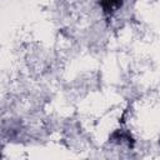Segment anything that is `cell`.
Listing matches in <instances>:
<instances>
[{
  "label": "cell",
  "instance_id": "6da1fadb",
  "mask_svg": "<svg viewBox=\"0 0 160 160\" xmlns=\"http://www.w3.org/2000/svg\"><path fill=\"white\" fill-rule=\"evenodd\" d=\"M104 14L106 16H111L118 9H120L124 4V0H100L99 1Z\"/></svg>",
  "mask_w": 160,
  "mask_h": 160
}]
</instances>
